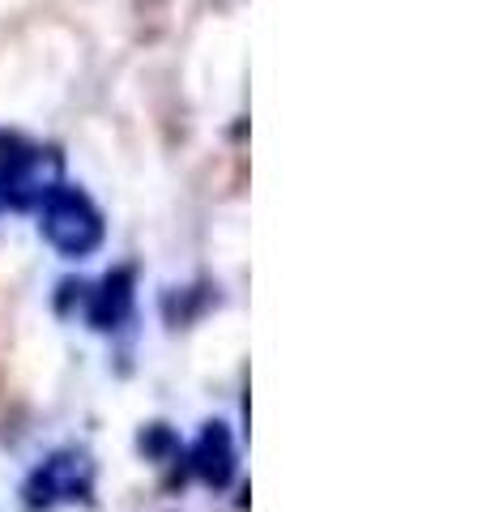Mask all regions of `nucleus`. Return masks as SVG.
I'll list each match as a JSON object with an SVG mask.
<instances>
[{"instance_id":"nucleus-1","label":"nucleus","mask_w":486,"mask_h":512,"mask_svg":"<svg viewBox=\"0 0 486 512\" xmlns=\"http://www.w3.org/2000/svg\"><path fill=\"white\" fill-rule=\"evenodd\" d=\"M39 231L60 256H69V261H86V256H94L103 248L107 222H103V210L94 205V197L86 188L60 180L39 201Z\"/></svg>"},{"instance_id":"nucleus-2","label":"nucleus","mask_w":486,"mask_h":512,"mask_svg":"<svg viewBox=\"0 0 486 512\" xmlns=\"http://www.w3.org/2000/svg\"><path fill=\"white\" fill-rule=\"evenodd\" d=\"M64 180L60 154L35 146L22 133L0 128V214L5 210H39V201Z\"/></svg>"},{"instance_id":"nucleus-3","label":"nucleus","mask_w":486,"mask_h":512,"mask_svg":"<svg viewBox=\"0 0 486 512\" xmlns=\"http://www.w3.org/2000/svg\"><path fill=\"white\" fill-rule=\"evenodd\" d=\"M94 495V461L81 448H60L47 461H39L22 483L26 512H52L60 504H86Z\"/></svg>"},{"instance_id":"nucleus-4","label":"nucleus","mask_w":486,"mask_h":512,"mask_svg":"<svg viewBox=\"0 0 486 512\" xmlns=\"http://www.w3.org/2000/svg\"><path fill=\"white\" fill-rule=\"evenodd\" d=\"M235 466H239V457H235L231 427H226V423H205L201 436L192 440V448H188V470L197 474L205 487L222 491V487H231Z\"/></svg>"},{"instance_id":"nucleus-5","label":"nucleus","mask_w":486,"mask_h":512,"mask_svg":"<svg viewBox=\"0 0 486 512\" xmlns=\"http://www.w3.org/2000/svg\"><path fill=\"white\" fill-rule=\"evenodd\" d=\"M133 299H137V274H133V265L111 269V274L86 295V320H90V329H99V333L120 329L124 320L133 316Z\"/></svg>"},{"instance_id":"nucleus-6","label":"nucleus","mask_w":486,"mask_h":512,"mask_svg":"<svg viewBox=\"0 0 486 512\" xmlns=\"http://www.w3.org/2000/svg\"><path fill=\"white\" fill-rule=\"evenodd\" d=\"M141 448H145L150 457H167V453H175L180 444H175V436H171V431L162 427V423H150V427L141 431Z\"/></svg>"}]
</instances>
